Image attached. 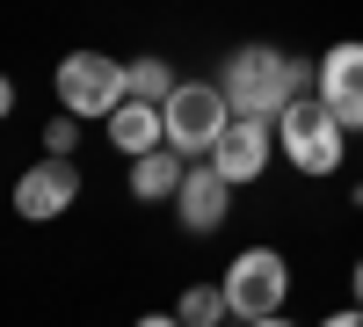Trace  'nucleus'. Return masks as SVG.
Listing matches in <instances>:
<instances>
[{
    "label": "nucleus",
    "mask_w": 363,
    "mask_h": 327,
    "mask_svg": "<svg viewBox=\"0 0 363 327\" xmlns=\"http://www.w3.org/2000/svg\"><path fill=\"white\" fill-rule=\"evenodd\" d=\"M218 87H225L233 116H269L277 124L291 95H313L320 87V66L298 58V51H277V44H240V51H225Z\"/></svg>",
    "instance_id": "obj_1"
},
{
    "label": "nucleus",
    "mask_w": 363,
    "mask_h": 327,
    "mask_svg": "<svg viewBox=\"0 0 363 327\" xmlns=\"http://www.w3.org/2000/svg\"><path fill=\"white\" fill-rule=\"evenodd\" d=\"M277 153H284L298 174H313V182H327V174L349 160V124L320 102V87L284 102V116H277Z\"/></svg>",
    "instance_id": "obj_2"
},
{
    "label": "nucleus",
    "mask_w": 363,
    "mask_h": 327,
    "mask_svg": "<svg viewBox=\"0 0 363 327\" xmlns=\"http://www.w3.org/2000/svg\"><path fill=\"white\" fill-rule=\"evenodd\" d=\"M51 87H58V109L66 116H109L131 102V80H124V58H109V51H66L58 58V73H51Z\"/></svg>",
    "instance_id": "obj_3"
},
{
    "label": "nucleus",
    "mask_w": 363,
    "mask_h": 327,
    "mask_svg": "<svg viewBox=\"0 0 363 327\" xmlns=\"http://www.w3.org/2000/svg\"><path fill=\"white\" fill-rule=\"evenodd\" d=\"M218 284H225V306H233L240 327L247 320H277L291 306V262H284V248H240Z\"/></svg>",
    "instance_id": "obj_4"
},
{
    "label": "nucleus",
    "mask_w": 363,
    "mask_h": 327,
    "mask_svg": "<svg viewBox=\"0 0 363 327\" xmlns=\"http://www.w3.org/2000/svg\"><path fill=\"white\" fill-rule=\"evenodd\" d=\"M160 116H167V145L182 160H211V145H218L225 124H233V102H225L218 80H182L160 102Z\"/></svg>",
    "instance_id": "obj_5"
},
{
    "label": "nucleus",
    "mask_w": 363,
    "mask_h": 327,
    "mask_svg": "<svg viewBox=\"0 0 363 327\" xmlns=\"http://www.w3.org/2000/svg\"><path fill=\"white\" fill-rule=\"evenodd\" d=\"M269 160H277V124H269V116H233V124H225V138L211 145V167H218L233 189L262 182V174H269Z\"/></svg>",
    "instance_id": "obj_6"
},
{
    "label": "nucleus",
    "mask_w": 363,
    "mask_h": 327,
    "mask_svg": "<svg viewBox=\"0 0 363 327\" xmlns=\"http://www.w3.org/2000/svg\"><path fill=\"white\" fill-rule=\"evenodd\" d=\"M73 204H80V160L44 153L37 167H22V182H15V211H22L29 226H44V218H58V211H73Z\"/></svg>",
    "instance_id": "obj_7"
},
{
    "label": "nucleus",
    "mask_w": 363,
    "mask_h": 327,
    "mask_svg": "<svg viewBox=\"0 0 363 327\" xmlns=\"http://www.w3.org/2000/svg\"><path fill=\"white\" fill-rule=\"evenodd\" d=\"M225 218H233V182H225L211 160H189V174H182V189H174V226L211 240Z\"/></svg>",
    "instance_id": "obj_8"
},
{
    "label": "nucleus",
    "mask_w": 363,
    "mask_h": 327,
    "mask_svg": "<svg viewBox=\"0 0 363 327\" xmlns=\"http://www.w3.org/2000/svg\"><path fill=\"white\" fill-rule=\"evenodd\" d=\"M320 102L349 131H363V37H342V44L320 51Z\"/></svg>",
    "instance_id": "obj_9"
},
{
    "label": "nucleus",
    "mask_w": 363,
    "mask_h": 327,
    "mask_svg": "<svg viewBox=\"0 0 363 327\" xmlns=\"http://www.w3.org/2000/svg\"><path fill=\"white\" fill-rule=\"evenodd\" d=\"M109 145H116V153H124V160H138V153H160V145H167V116H160V102H124V109H116L109 116Z\"/></svg>",
    "instance_id": "obj_10"
},
{
    "label": "nucleus",
    "mask_w": 363,
    "mask_h": 327,
    "mask_svg": "<svg viewBox=\"0 0 363 327\" xmlns=\"http://www.w3.org/2000/svg\"><path fill=\"white\" fill-rule=\"evenodd\" d=\"M182 174H189V160H182L174 145H160V153H138V160H131L124 182H131V196H138V204H174Z\"/></svg>",
    "instance_id": "obj_11"
},
{
    "label": "nucleus",
    "mask_w": 363,
    "mask_h": 327,
    "mask_svg": "<svg viewBox=\"0 0 363 327\" xmlns=\"http://www.w3.org/2000/svg\"><path fill=\"white\" fill-rule=\"evenodd\" d=\"M124 80H131V95H138V102H167V95H174V87H182V73L167 66V58H160V51H138V58H131V66H124Z\"/></svg>",
    "instance_id": "obj_12"
},
{
    "label": "nucleus",
    "mask_w": 363,
    "mask_h": 327,
    "mask_svg": "<svg viewBox=\"0 0 363 327\" xmlns=\"http://www.w3.org/2000/svg\"><path fill=\"white\" fill-rule=\"evenodd\" d=\"M174 320H182V327H218V320H233L225 284H189V291L174 299Z\"/></svg>",
    "instance_id": "obj_13"
},
{
    "label": "nucleus",
    "mask_w": 363,
    "mask_h": 327,
    "mask_svg": "<svg viewBox=\"0 0 363 327\" xmlns=\"http://www.w3.org/2000/svg\"><path fill=\"white\" fill-rule=\"evenodd\" d=\"M73 145H80V116H66V109H58L51 124H44V153H58V160H73Z\"/></svg>",
    "instance_id": "obj_14"
},
{
    "label": "nucleus",
    "mask_w": 363,
    "mask_h": 327,
    "mask_svg": "<svg viewBox=\"0 0 363 327\" xmlns=\"http://www.w3.org/2000/svg\"><path fill=\"white\" fill-rule=\"evenodd\" d=\"M320 327H363V306H342V313H327Z\"/></svg>",
    "instance_id": "obj_15"
},
{
    "label": "nucleus",
    "mask_w": 363,
    "mask_h": 327,
    "mask_svg": "<svg viewBox=\"0 0 363 327\" xmlns=\"http://www.w3.org/2000/svg\"><path fill=\"white\" fill-rule=\"evenodd\" d=\"M131 327H182V320H174V313H138Z\"/></svg>",
    "instance_id": "obj_16"
},
{
    "label": "nucleus",
    "mask_w": 363,
    "mask_h": 327,
    "mask_svg": "<svg viewBox=\"0 0 363 327\" xmlns=\"http://www.w3.org/2000/svg\"><path fill=\"white\" fill-rule=\"evenodd\" d=\"M8 109H15V80L0 73V116H8Z\"/></svg>",
    "instance_id": "obj_17"
},
{
    "label": "nucleus",
    "mask_w": 363,
    "mask_h": 327,
    "mask_svg": "<svg viewBox=\"0 0 363 327\" xmlns=\"http://www.w3.org/2000/svg\"><path fill=\"white\" fill-rule=\"evenodd\" d=\"M349 291H356V306H363V262H356V270H349Z\"/></svg>",
    "instance_id": "obj_18"
},
{
    "label": "nucleus",
    "mask_w": 363,
    "mask_h": 327,
    "mask_svg": "<svg viewBox=\"0 0 363 327\" xmlns=\"http://www.w3.org/2000/svg\"><path fill=\"white\" fill-rule=\"evenodd\" d=\"M247 327H298V320H291V313H277V320H247Z\"/></svg>",
    "instance_id": "obj_19"
}]
</instances>
